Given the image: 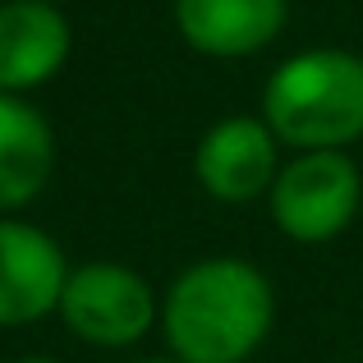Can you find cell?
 <instances>
[{
    "mask_svg": "<svg viewBox=\"0 0 363 363\" xmlns=\"http://www.w3.org/2000/svg\"><path fill=\"white\" fill-rule=\"evenodd\" d=\"M276 322V290L248 257H198L161 294V336L179 363H248Z\"/></svg>",
    "mask_w": 363,
    "mask_h": 363,
    "instance_id": "6da1fadb",
    "label": "cell"
},
{
    "mask_svg": "<svg viewBox=\"0 0 363 363\" xmlns=\"http://www.w3.org/2000/svg\"><path fill=\"white\" fill-rule=\"evenodd\" d=\"M257 116L294 152H345L363 138V55L345 46H303L262 83Z\"/></svg>",
    "mask_w": 363,
    "mask_h": 363,
    "instance_id": "7a4b0ae2",
    "label": "cell"
},
{
    "mask_svg": "<svg viewBox=\"0 0 363 363\" xmlns=\"http://www.w3.org/2000/svg\"><path fill=\"white\" fill-rule=\"evenodd\" d=\"M55 318L92 350H133L161 322V294L138 267L92 257L69 267Z\"/></svg>",
    "mask_w": 363,
    "mask_h": 363,
    "instance_id": "3957f363",
    "label": "cell"
},
{
    "mask_svg": "<svg viewBox=\"0 0 363 363\" xmlns=\"http://www.w3.org/2000/svg\"><path fill=\"white\" fill-rule=\"evenodd\" d=\"M363 207V170L350 152H294L267 194L272 225L290 244H331Z\"/></svg>",
    "mask_w": 363,
    "mask_h": 363,
    "instance_id": "277c9868",
    "label": "cell"
},
{
    "mask_svg": "<svg viewBox=\"0 0 363 363\" xmlns=\"http://www.w3.org/2000/svg\"><path fill=\"white\" fill-rule=\"evenodd\" d=\"M69 267L55 235L23 216H0V331L55 318Z\"/></svg>",
    "mask_w": 363,
    "mask_h": 363,
    "instance_id": "5b68a950",
    "label": "cell"
},
{
    "mask_svg": "<svg viewBox=\"0 0 363 363\" xmlns=\"http://www.w3.org/2000/svg\"><path fill=\"white\" fill-rule=\"evenodd\" d=\"M281 170V143L267 129L262 116H225L198 138L194 175L212 203L248 207L272 194V179Z\"/></svg>",
    "mask_w": 363,
    "mask_h": 363,
    "instance_id": "8992f818",
    "label": "cell"
},
{
    "mask_svg": "<svg viewBox=\"0 0 363 363\" xmlns=\"http://www.w3.org/2000/svg\"><path fill=\"white\" fill-rule=\"evenodd\" d=\"M74 23L51 0H0V92L33 97L69 65Z\"/></svg>",
    "mask_w": 363,
    "mask_h": 363,
    "instance_id": "52a82bcc",
    "label": "cell"
},
{
    "mask_svg": "<svg viewBox=\"0 0 363 363\" xmlns=\"http://www.w3.org/2000/svg\"><path fill=\"white\" fill-rule=\"evenodd\" d=\"M175 33L207 60L262 55L290 23V0H170Z\"/></svg>",
    "mask_w": 363,
    "mask_h": 363,
    "instance_id": "ba28073f",
    "label": "cell"
},
{
    "mask_svg": "<svg viewBox=\"0 0 363 363\" xmlns=\"http://www.w3.org/2000/svg\"><path fill=\"white\" fill-rule=\"evenodd\" d=\"M55 175V129L28 97L0 92V216H18Z\"/></svg>",
    "mask_w": 363,
    "mask_h": 363,
    "instance_id": "9c48e42d",
    "label": "cell"
},
{
    "mask_svg": "<svg viewBox=\"0 0 363 363\" xmlns=\"http://www.w3.org/2000/svg\"><path fill=\"white\" fill-rule=\"evenodd\" d=\"M9 363H60V359H51V354H18V359H9Z\"/></svg>",
    "mask_w": 363,
    "mask_h": 363,
    "instance_id": "30bf717a",
    "label": "cell"
},
{
    "mask_svg": "<svg viewBox=\"0 0 363 363\" xmlns=\"http://www.w3.org/2000/svg\"><path fill=\"white\" fill-rule=\"evenodd\" d=\"M129 363H179V359H170V354H143V359H129Z\"/></svg>",
    "mask_w": 363,
    "mask_h": 363,
    "instance_id": "8fae6325",
    "label": "cell"
},
{
    "mask_svg": "<svg viewBox=\"0 0 363 363\" xmlns=\"http://www.w3.org/2000/svg\"><path fill=\"white\" fill-rule=\"evenodd\" d=\"M51 5H60V0H51Z\"/></svg>",
    "mask_w": 363,
    "mask_h": 363,
    "instance_id": "7c38bea8",
    "label": "cell"
}]
</instances>
